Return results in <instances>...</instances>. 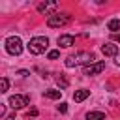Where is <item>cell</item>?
<instances>
[{"label": "cell", "mask_w": 120, "mask_h": 120, "mask_svg": "<svg viewBox=\"0 0 120 120\" xmlns=\"http://www.w3.org/2000/svg\"><path fill=\"white\" fill-rule=\"evenodd\" d=\"M94 62H98L96 60V54L94 52H90V51H81V52H77V54H69L68 58H66V68H77V66H90V64H94Z\"/></svg>", "instance_id": "obj_1"}, {"label": "cell", "mask_w": 120, "mask_h": 120, "mask_svg": "<svg viewBox=\"0 0 120 120\" xmlns=\"http://www.w3.org/2000/svg\"><path fill=\"white\" fill-rule=\"evenodd\" d=\"M26 47H28V52L30 54H43L47 51V47H49V39L45 36H36V38H32L28 41Z\"/></svg>", "instance_id": "obj_2"}, {"label": "cell", "mask_w": 120, "mask_h": 120, "mask_svg": "<svg viewBox=\"0 0 120 120\" xmlns=\"http://www.w3.org/2000/svg\"><path fill=\"white\" fill-rule=\"evenodd\" d=\"M4 45H6V51H8L9 54H13V56H19V54L22 52V41H21L19 36H9V38L4 41Z\"/></svg>", "instance_id": "obj_3"}, {"label": "cell", "mask_w": 120, "mask_h": 120, "mask_svg": "<svg viewBox=\"0 0 120 120\" xmlns=\"http://www.w3.org/2000/svg\"><path fill=\"white\" fill-rule=\"evenodd\" d=\"M68 22H69V15L68 13H54V15H51L47 19V26L49 28H60V26H64Z\"/></svg>", "instance_id": "obj_4"}, {"label": "cell", "mask_w": 120, "mask_h": 120, "mask_svg": "<svg viewBox=\"0 0 120 120\" xmlns=\"http://www.w3.org/2000/svg\"><path fill=\"white\" fill-rule=\"evenodd\" d=\"M30 103V98L28 96H21V94H15V96H11L9 99H8V105L11 107V109H22V107H26Z\"/></svg>", "instance_id": "obj_5"}, {"label": "cell", "mask_w": 120, "mask_h": 120, "mask_svg": "<svg viewBox=\"0 0 120 120\" xmlns=\"http://www.w3.org/2000/svg\"><path fill=\"white\" fill-rule=\"evenodd\" d=\"M105 69V62H101V60H98V62H94V64H90V66H86L84 69H82V73L86 75V77H92V75H98V73H101Z\"/></svg>", "instance_id": "obj_6"}, {"label": "cell", "mask_w": 120, "mask_h": 120, "mask_svg": "<svg viewBox=\"0 0 120 120\" xmlns=\"http://www.w3.org/2000/svg\"><path fill=\"white\" fill-rule=\"evenodd\" d=\"M56 8H58V4H56V2H41V4H38V11H39V13L49 15V17L56 13Z\"/></svg>", "instance_id": "obj_7"}, {"label": "cell", "mask_w": 120, "mask_h": 120, "mask_svg": "<svg viewBox=\"0 0 120 120\" xmlns=\"http://www.w3.org/2000/svg\"><path fill=\"white\" fill-rule=\"evenodd\" d=\"M101 52L105 54V56H118V45H114V43H103L101 45Z\"/></svg>", "instance_id": "obj_8"}, {"label": "cell", "mask_w": 120, "mask_h": 120, "mask_svg": "<svg viewBox=\"0 0 120 120\" xmlns=\"http://www.w3.org/2000/svg\"><path fill=\"white\" fill-rule=\"evenodd\" d=\"M56 43H58L60 47H71V45H75V38H73L71 34H62V36H58Z\"/></svg>", "instance_id": "obj_9"}, {"label": "cell", "mask_w": 120, "mask_h": 120, "mask_svg": "<svg viewBox=\"0 0 120 120\" xmlns=\"http://www.w3.org/2000/svg\"><path fill=\"white\" fill-rule=\"evenodd\" d=\"M88 96H90V90H86V88H81V90H75V92H73V99H75L77 103L84 101Z\"/></svg>", "instance_id": "obj_10"}, {"label": "cell", "mask_w": 120, "mask_h": 120, "mask_svg": "<svg viewBox=\"0 0 120 120\" xmlns=\"http://www.w3.org/2000/svg\"><path fill=\"white\" fill-rule=\"evenodd\" d=\"M56 84L60 86V90H66V88L69 86V81H68V77H66L64 73H58V75H56Z\"/></svg>", "instance_id": "obj_11"}, {"label": "cell", "mask_w": 120, "mask_h": 120, "mask_svg": "<svg viewBox=\"0 0 120 120\" xmlns=\"http://www.w3.org/2000/svg\"><path fill=\"white\" fill-rule=\"evenodd\" d=\"M43 96H45L47 99H60L62 90H54V88H51V90H45V92H43Z\"/></svg>", "instance_id": "obj_12"}, {"label": "cell", "mask_w": 120, "mask_h": 120, "mask_svg": "<svg viewBox=\"0 0 120 120\" xmlns=\"http://www.w3.org/2000/svg\"><path fill=\"white\" fill-rule=\"evenodd\" d=\"M86 120H105V112H101V111H90L86 114Z\"/></svg>", "instance_id": "obj_13"}, {"label": "cell", "mask_w": 120, "mask_h": 120, "mask_svg": "<svg viewBox=\"0 0 120 120\" xmlns=\"http://www.w3.org/2000/svg\"><path fill=\"white\" fill-rule=\"evenodd\" d=\"M107 28H109L112 34H116V30H120V19H111V21L107 22Z\"/></svg>", "instance_id": "obj_14"}, {"label": "cell", "mask_w": 120, "mask_h": 120, "mask_svg": "<svg viewBox=\"0 0 120 120\" xmlns=\"http://www.w3.org/2000/svg\"><path fill=\"white\" fill-rule=\"evenodd\" d=\"M8 88H9V81H8V77H2V79H0V92L6 94Z\"/></svg>", "instance_id": "obj_15"}, {"label": "cell", "mask_w": 120, "mask_h": 120, "mask_svg": "<svg viewBox=\"0 0 120 120\" xmlns=\"http://www.w3.org/2000/svg\"><path fill=\"white\" fill-rule=\"evenodd\" d=\"M58 56H60V49H52V51L47 52V58H49V60H56Z\"/></svg>", "instance_id": "obj_16"}, {"label": "cell", "mask_w": 120, "mask_h": 120, "mask_svg": "<svg viewBox=\"0 0 120 120\" xmlns=\"http://www.w3.org/2000/svg\"><path fill=\"white\" fill-rule=\"evenodd\" d=\"M66 111H68V103H64V101H62V103L58 105V112H62V114H64Z\"/></svg>", "instance_id": "obj_17"}, {"label": "cell", "mask_w": 120, "mask_h": 120, "mask_svg": "<svg viewBox=\"0 0 120 120\" xmlns=\"http://www.w3.org/2000/svg\"><path fill=\"white\" fill-rule=\"evenodd\" d=\"M6 114V103H0V116Z\"/></svg>", "instance_id": "obj_18"}, {"label": "cell", "mask_w": 120, "mask_h": 120, "mask_svg": "<svg viewBox=\"0 0 120 120\" xmlns=\"http://www.w3.org/2000/svg\"><path fill=\"white\" fill-rule=\"evenodd\" d=\"M34 118V116H38V109H30V112H28V118Z\"/></svg>", "instance_id": "obj_19"}, {"label": "cell", "mask_w": 120, "mask_h": 120, "mask_svg": "<svg viewBox=\"0 0 120 120\" xmlns=\"http://www.w3.org/2000/svg\"><path fill=\"white\" fill-rule=\"evenodd\" d=\"M17 75H21V77H26V75H28V71H26V69H21V71H17Z\"/></svg>", "instance_id": "obj_20"}, {"label": "cell", "mask_w": 120, "mask_h": 120, "mask_svg": "<svg viewBox=\"0 0 120 120\" xmlns=\"http://www.w3.org/2000/svg\"><path fill=\"white\" fill-rule=\"evenodd\" d=\"M112 39H114V41H118V43H120V34H112Z\"/></svg>", "instance_id": "obj_21"}, {"label": "cell", "mask_w": 120, "mask_h": 120, "mask_svg": "<svg viewBox=\"0 0 120 120\" xmlns=\"http://www.w3.org/2000/svg\"><path fill=\"white\" fill-rule=\"evenodd\" d=\"M116 66H118V68H120V54H118V56H116Z\"/></svg>", "instance_id": "obj_22"}]
</instances>
